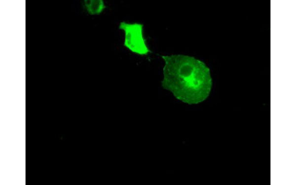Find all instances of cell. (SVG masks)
<instances>
[{"instance_id": "obj_1", "label": "cell", "mask_w": 296, "mask_h": 185, "mask_svg": "<svg viewBox=\"0 0 296 185\" xmlns=\"http://www.w3.org/2000/svg\"><path fill=\"white\" fill-rule=\"evenodd\" d=\"M164 61L162 87L178 100L196 104L204 101L212 87L209 69L202 61L185 55L162 56Z\"/></svg>"}, {"instance_id": "obj_3", "label": "cell", "mask_w": 296, "mask_h": 185, "mask_svg": "<svg viewBox=\"0 0 296 185\" xmlns=\"http://www.w3.org/2000/svg\"><path fill=\"white\" fill-rule=\"evenodd\" d=\"M83 6L89 14L93 15H99L106 8L102 0H85Z\"/></svg>"}, {"instance_id": "obj_2", "label": "cell", "mask_w": 296, "mask_h": 185, "mask_svg": "<svg viewBox=\"0 0 296 185\" xmlns=\"http://www.w3.org/2000/svg\"><path fill=\"white\" fill-rule=\"evenodd\" d=\"M119 28L125 33L124 45L131 52L140 55L150 51L143 35V25L141 23L120 22Z\"/></svg>"}]
</instances>
